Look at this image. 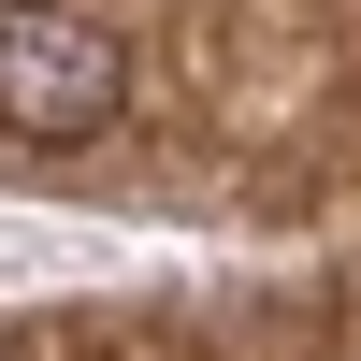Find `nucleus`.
<instances>
[{
  "mask_svg": "<svg viewBox=\"0 0 361 361\" xmlns=\"http://www.w3.org/2000/svg\"><path fill=\"white\" fill-rule=\"evenodd\" d=\"M130 116V44L73 0H0V130L15 145H102Z\"/></svg>",
  "mask_w": 361,
  "mask_h": 361,
  "instance_id": "1",
  "label": "nucleus"
}]
</instances>
